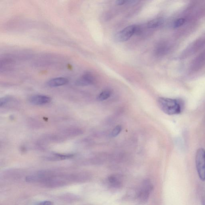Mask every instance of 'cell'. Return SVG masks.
<instances>
[{
	"label": "cell",
	"mask_w": 205,
	"mask_h": 205,
	"mask_svg": "<svg viewBox=\"0 0 205 205\" xmlns=\"http://www.w3.org/2000/svg\"><path fill=\"white\" fill-rule=\"evenodd\" d=\"M127 1H124V0H118L116 1L115 2L116 4L118 5H122L127 3Z\"/></svg>",
	"instance_id": "cell-15"
},
{
	"label": "cell",
	"mask_w": 205,
	"mask_h": 205,
	"mask_svg": "<svg viewBox=\"0 0 205 205\" xmlns=\"http://www.w3.org/2000/svg\"><path fill=\"white\" fill-rule=\"evenodd\" d=\"M108 182L112 188L119 189L123 185V181L120 175H110L108 177Z\"/></svg>",
	"instance_id": "cell-6"
},
{
	"label": "cell",
	"mask_w": 205,
	"mask_h": 205,
	"mask_svg": "<svg viewBox=\"0 0 205 205\" xmlns=\"http://www.w3.org/2000/svg\"><path fill=\"white\" fill-rule=\"evenodd\" d=\"M157 102L160 109L165 114L175 115L181 113L182 103L179 99L160 97Z\"/></svg>",
	"instance_id": "cell-1"
},
{
	"label": "cell",
	"mask_w": 205,
	"mask_h": 205,
	"mask_svg": "<svg viewBox=\"0 0 205 205\" xmlns=\"http://www.w3.org/2000/svg\"><path fill=\"white\" fill-rule=\"evenodd\" d=\"M122 130V127L120 125H118L115 127L111 132L112 137H115L118 136Z\"/></svg>",
	"instance_id": "cell-11"
},
{
	"label": "cell",
	"mask_w": 205,
	"mask_h": 205,
	"mask_svg": "<svg viewBox=\"0 0 205 205\" xmlns=\"http://www.w3.org/2000/svg\"><path fill=\"white\" fill-rule=\"evenodd\" d=\"M138 28L136 25H130L119 32L115 35L117 41L123 42L127 41L137 31Z\"/></svg>",
	"instance_id": "cell-4"
},
{
	"label": "cell",
	"mask_w": 205,
	"mask_h": 205,
	"mask_svg": "<svg viewBox=\"0 0 205 205\" xmlns=\"http://www.w3.org/2000/svg\"><path fill=\"white\" fill-rule=\"evenodd\" d=\"M186 20L184 18L178 19L174 23V27L178 28L182 26L185 23Z\"/></svg>",
	"instance_id": "cell-12"
},
{
	"label": "cell",
	"mask_w": 205,
	"mask_h": 205,
	"mask_svg": "<svg viewBox=\"0 0 205 205\" xmlns=\"http://www.w3.org/2000/svg\"><path fill=\"white\" fill-rule=\"evenodd\" d=\"M51 99V97L44 95H36L30 96L29 99V102L33 105H41L49 104Z\"/></svg>",
	"instance_id": "cell-5"
},
{
	"label": "cell",
	"mask_w": 205,
	"mask_h": 205,
	"mask_svg": "<svg viewBox=\"0 0 205 205\" xmlns=\"http://www.w3.org/2000/svg\"><path fill=\"white\" fill-rule=\"evenodd\" d=\"M94 78L92 75L87 72L77 80L76 84L79 86H87L92 84L94 82Z\"/></svg>",
	"instance_id": "cell-7"
},
{
	"label": "cell",
	"mask_w": 205,
	"mask_h": 205,
	"mask_svg": "<svg viewBox=\"0 0 205 205\" xmlns=\"http://www.w3.org/2000/svg\"><path fill=\"white\" fill-rule=\"evenodd\" d=\"M111 95V91L109 90H106L102 91L97 97V99L100 101H103L109 98Z\"/></svg>",
	"instance_id": "cell-10"
},
{
	"label": "cell",
	"mask_w": 205,
	"mask_h": 205,
	"mask_svg": "<svg viewBox=\"0 0 205 205\" xmlns=\"http://www.w3.org/2000/svg\"><path fill=\"white\" fill-rule=\"evenodd\" d=\"M196 164L199 177L201 180L205 181V150L199 149L196 156Z\"/></svg>",
	"instance_id": "cell-3"
},
{
	"label": "cell",
	"mask_w": 205,
	"mask_h": 205,
	"mask_svg": "<svg viewBox=\"0 0 205 205\" xmlns=\"http://www.w3.org/2000/svg\"><path fill=\"white\" fill-rule=\"evenodd\" d=\"M163 23L162 19L159 18L154 19L149 21L147 23V26L148 28L150 29L157 28L162 25Z\"/></svg>",
	"instance_id": "cell-9"
},
{
	"label": "cell",
	"mask_w": 205,
	"mask_h": 205,
	"mask_svg": "<svg viewBox=\"0 0 205 205\" xmlns=\"http://www.w3.org/2000/svg\"><path fill=\"white\" fill-rule=\"evenodd\" d=\"M153 189V186L149 179H145L137 192L136 197L140 203H145L148 201L150 194Z\"/></svg>",
	"instance_id": "cell-2"
},
{
	"label": "cell",
	"mask_w": 205,
	"mask_h": 205,
	"mask_svg": "<svg viewBox=\"0 0 205 205\" xmlns=\"http://www.w3.org/2000/svg\"><path fill=\"white\" fill-rule=\"evenodd\" d=\"M203 205H205V200L203 201Z\"/></svg>",
	"instance_id": "cell-16"
},
{
	"label": "cell",
	"mask_w": 205,
	"mask_h": 205,
	"mask_svg": "<svg viewBox=\"0 0 205 205\" xmlns=\"http://www.w3.org/2000/svg\"><path fill=\"white\" fill-rule=\"evenodd\" d=\"M68 82V79L65 77H57L49 80L47 82V84L49 87H55L66 85Z\"/></svg>",
	"instance_id": "cell-8"
},
{
	"label": "cell",
	"mask_w": 205,
	"mask_h": 205,
	"mask_svg": "<svg viewBox=\"0 0 205 205\" xmlns=\"http://www.w3.org/2000/svg\"><path fill=\"white\" fill-rule=\"evenodd\" d=\"M35 205H53V203L51 201H45L39 202Z\"/></svg>",
	"instance_id": "cell-14"
},
{
	"label": "cell",
	"mask_w": 205,
	"mask_h": 205,
	"mask_svg": "<svg viewBox=\"0 0 205 205\" xmlns=\"http://www.w3.org/2000/svg\"><path fill=\"white\" fill-rule=\"evenodd\" d=\"M9 98L8 97L1 98L0 99V107H1L5 105L9 101Z\"/></svg>",
	"instance_id": "cell-13"
}]
</instances>
